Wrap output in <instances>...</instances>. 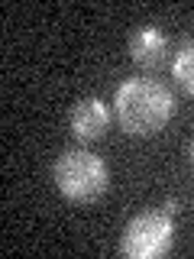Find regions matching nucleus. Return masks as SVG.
Returning <instances> with one entry per match:
<instances>
[{"instance_id": "obj_1", "label": "nucleus", "mask_w": 194, "mask_h": 259, "mask_svg": "<svg viewBox=\"0 0 194 259\" xmlns=\"http://www.w3.org/2000/svg\"><path fill=\"white\" fill-rule=\"evenodd\" d=\"M113 104L129 136H156L175 117V94L152 78H126L113 94Z\"/></svg>"}, {"instance_id": "obj_2", "label": "nucleus", "mask_w": 194, "mask_h": 259, "mask_svg": "<svg viewBox=\"0 0 194 259\" xmlns=\"http://www.w3.org/2000/svg\"><path fill=\"white\" fill-rule=\"evenodd\" d=\"M107 165L91 149H68L55 159V188L68 201H97L107 191Z\"/></svg>"}, {"instance_id": "obj_3", "label": "nucleus", "mask_w": 194, "mask_h": 259, "mask_svg": "<svg viewBox=\"0 0 194 259\" xmlns=\"http://www.w3.org/2000/svg\"><path fill=\"white\" fill-rule=\"evenodd\" d=\"M175 240V221L172 210H142L126 224L120 237V253L129 259H156L172 249Z\"/></svg>"}, {"instance_id": "obj_4", "label": "nucleus", "mask_w": 194, "mask_h": 259, "mask_svg": "<svg viewBox=\"0 0 194 259\" xmlns=\"http://www.w3.org/2000/svg\"><path fill=\"white\" fill-rule=\"evenodd\" d=\"M68 126H71V133H75V140H81V143L101 140L110 126L107 104H104L101 97H81L68 113Z\"/></svg>"}, {"instance_id": "obj_5", "label": "nucleus", "mask_w": 194, "mask_h": 259, "mask_svg": "<svg viewBox=\"0 0 194 259\" xmlns=\"http://www.w3.org/2000/svg\"><path fill=\"white\" fill-rule=\"evenodd\" d=\"M129 55H133V62L142 65V68H159V65H165V59H168L165 32L156 29V26H139L129 36Z\"/></svg>"}, {"instance_id": "obj_6", "label": "nucleus", "mask_w": 194, "mask_h": 259, "mask_svg": "<svg viewBox=\"0 0 194 259\" xmlns=\"http://www.w3.org/2000/svg\"><path fill=\"white\" fill-rule=\"evenodd\" d=\"M172 78L184 88L188 94H194V39H188L172 59Z\"/></svg>"}, {"instance_id": "obj_7", "label": "nucleus", "mask_w": 194, "mask_h": 259, "mask_svg": "<svg viewBox=\"0 0 194 259\" xmlns=\"http://www.w3.org/2000/svg\"><path fill=\"white\" fill-rule=\"evenodd\" d=\"M191 165H194V143H191Z\"/></svg>"}]
</instances>
